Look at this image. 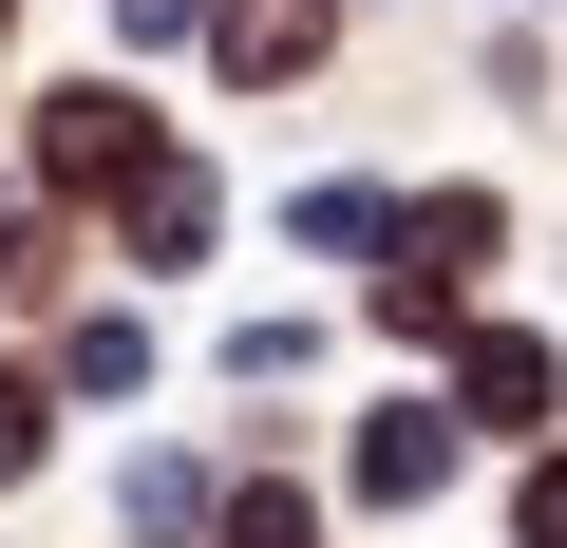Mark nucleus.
<instances>
[{"instance_id":"f257e3e1","label":"nucleus","mask_w":567,"mask_h":548,"mask_svg":"<svg viewBox=\"0 0 567 548\" xmlns=\"http://www.w3.org/2000/svg\"><path fill=\"white\" fill-rule=\"evenodd\" d=\"M39 170H58V189H133V170H152V114H133V95H39Z\"/></svg>"},{"instance_id":"f03ea898","label":"nucleus","mask_w":567,"mask_h":548,"mask_svg":"<svg viewBox=\"0 0 567 548\" xmlns=\"http://www.w3.org/2000/svg\"><path fill=\"white\" fill-rule=\"evenodd\" d=\"M114 246L152 265V285H171V265H208V170H189V152H152V170L114 189Z\"/></svg>"},{"instance_id":"7ed1b4c3","label":"nucleus","mask_w":567,"mask_h":548,"mask_svg":"<svg viewBox=\"0 0 567 548\" xmlns=\"http://www.w3.org/2000/svg\"><path fill=\"white\" fill-rule=\"evenodd\" d=\"M435 473H454V416H435V397H398V416L360 435V492H379V510H416Z\"/></svg>"},{"instance_id":"20e7f679","label":"nucleus","mask_w":567,"mask_h":548,"mask_svg":"<svg viewBox=\"0 0 567 548\" xmlns=\"http://www.w3.org/2000/svg\"><path fill=\"white\" fill-rule=\"evenodd\" d=\"M548 397H567V379H548V341H473V397H454V416H492V435H529Z\"/></svg>"},{"instance_id":"39448f33","label":"nucleus","mask_w":567,"mask_h":548,"mask_svg":"<svg viewBox=\"0 0 567 548\" xmlns=\"http://www.w3.org/2000/svg\"><path fill=\"white\" fill-rule=\"evenodd\" d=\"M322 58V0H227V76H303Z\"/></svg>"},{"instance_id":"423d86ee","label":"nucleus","mask_w":567,"mask_h":548,"mask_svg":"<svg viewBox=\"0 0 567 548\" xmlns=\"http://www.w3.org/2000/svg\"><path fill=\"white\" fill-rule=\"evenodd\" d=\"M114 510L171 548V529H208V473H189V454H133V473H114Z\"/></svg>"},{"instance_id":"0eeeda50","label":"nucleus","mask_w":567,"mask_h":548,"mask_svg":"<svg viewBox=\"0 0 567 548\" xmlns=\"http://www.w3.org/2000/svg\"><path fill=\"white\" fill-rule=\"evenodd\" d=\"M416 208H379V189H303V246H398Z\"/></svg>"},{"instance_id":"6e6552de","label":"nucleus","mask_w":567,"mask_h":548,"mask_svg":"<svg viewBox=\"0 0 567 548\" xmlns=\"http://www.w3.org/2000/svg\"><path fill=\"white\" fill-rule=\"evenodd\" d=\"M152 379V322H76V397H133Z\"/></svg>"},{"instance_id":"1a4fd4ad","label":"nucleus","mask_w":567,"mask_h":548,"mask_svg":"<svg viewBox=\"0 0 567 548\" xmlns=\"http://www.w3.org/2000/svg\"><path fill=\"white\" fill-rule=\"evenodd\" d=\"M227 548H322V510H303V492H246V510H227Z\"/></svg>"},{"instance_id":"9d476101","label":"nucleus","mask_w":567,"mask_h":548,"mask_svg":"<svg viewBox=\"0 0 567 548\" xmlns=\"http://www.w3.org/2000/svg\"><path fill=\"white\" fill-rule=\"evenodd\" d=\"M39 454H58V416H39L20 379H0V473H39Z\"/></svg>"},{"instance_id":"9b49d317","label":"nucleus","mask_w":567,"mask_h":548,"mask_svg":"<svg viewBox=\"0 0 567 548\" xmlns=\"http://www.w3.org/2000/svg\"><path fill=\"white\" fill-rule=\"evenodd\" d=\"M114 20H133V39H189V20H208V0H114Z\"/></svg>"},{"instance_id":"f8f14e48","label":"nucleus","mask_w":567,"mask_h":548,"mask_svg":"<svg viewBox=\"0 0 567 548\" xmlns=\"http://www.w3.org/2000/svg\"><path fill=\"white\" fill-rule=\"evenodd\" d=\"M529 548H567V473H529Z\"/></svg>"}]
</instances>
